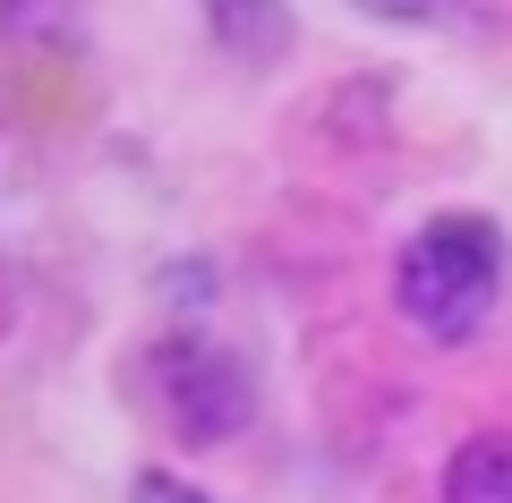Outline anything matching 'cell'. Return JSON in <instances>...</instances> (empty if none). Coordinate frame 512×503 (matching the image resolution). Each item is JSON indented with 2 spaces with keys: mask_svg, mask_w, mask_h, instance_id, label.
I'll list each match as a JSON object with an SVG mask.
<instances>
[{
  "mask_svg": "<svg viewBox=\"0 0 512 503\" xmlns=\"http://www.w3.org/2000/svg\"><path fill=\"white\" fill-rule=\"evenodd\" d=\"M137 503H214V495H197L188 478H163V469H146V478H137Z\"/></svg>",
  "mask_w": 512,
  "mask_h": 503,
  "instance_id": "cell-6",
  "label": "cell"
},
{
  "mask_svg": "<svg viewBox=\"0 0 512 503\" xmlns=\"http://www.w3.org/2000/svg\"><path fill=\"white\" fill-rule=\"evenodd\" d=\"M205 26H214V43L239 52V60H282V43H291L282 0H205Z\"/></svg>",
  "mask_w": 512,
  "mask_h": 503,
  "instance_id": "cell-3",
  "label": "cell"
},
{
  "mask_svg": "<svg viewBox=\"0 0 512 503\" xmlns=\"http://www.w3.org/2000/svg\"><path fill=\"white\" fill-rule=\"evenodd\" d=\"M495 290H504V239L478 214H436L402 248V273H393L402 316L419 333H436V342H470L478 324H487Z\"/></svg>",
  "mask_w": 512,
  "mask_h": 503,
  "instance_id": "cell-1",
  "label": "cell"
},
{
  "mask_svg": "<svg viewBox=\"0 0 512 503\" xmlns=\"http://www.w3.org/2000/svg\"><path fill=\"white\" fill-rule=\"evenodd\" d=\"M444 503H512V435H470L444 461Z\"/></svg>",
  "mask_w": 512,
  "mask_h": 503,
  "instance_id": "cell-4",
  "label": "cell"
},
{
  "mask_svg": "<svg viewBox=\"0 0 512 503\" xmlns=\"http://www.w3.org/2000/svg\"><path fill=\"white\" fill-rule=\"evenodd\" d=\"M367 18L384 26H453V18H478V0H359Z\"/></svg>",
  "mask_w": 512,
  "mask_h": 503,
  "instance_id": "cell-5",
  "label": "cell"
},
{
  "mask_svg": "<svg viewBox=\"0 0 512 503\" xmlns=\"http://www.w3.org/2000/svg\"><path fill=\"white\" fill-rule=\"evenodd\" d=\"M154 384H163V410H171V427H180L188 444H231L256 418L248 367L222 342H205V333H163V342H154Z\"/></svg>",
  "mask_w": 512,
  "mask_h": 503,
  "instance_id": "cell-2",
  "label": "cell"
}]
</instances>
